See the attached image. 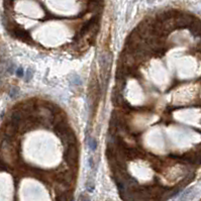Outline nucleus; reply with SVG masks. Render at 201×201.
I'll list each match as a JSON object with an SVG mask.
<instances>
[{"mask_svg": "<svg viewBox=\"0 0 201 201\" xmlns=\"http://www.w3.org/2000/svg\"><path fill=\"white\" fill-rule=\"evenodd\" d=\"M80 199H81V201H90L89 196L86 194H82L81 196H80Z\"/></svg>", "mask_w": 201, "mask_h": 201, "instance_id": "nucleus-7", "label": "nucleus"}, {"mask_svg": "<svg viewBox=\"0 0 201 201\" xmlns=\"http://www.w3.org/2000/svg\"><path fill=\"white\" fill-rule=\"evenodd\" d=\"M191 193H192V188H190V189H188L187 191H185V192L182 194V196L180 197L179 201H187V200H189V199L191 198V197H190Z\"/></svg>", "mask_w": 201, "mask_h": 201, "instance_id": "nucleus-2", "label": "nucleus"}, {"mask_svg": "<svg viewBox=\"0 0 201 201\" xmlns=\"http://www.w3.org/2000/svg\"><path fill=\"white\" fill-rule=\"evenodd\" d=\"M97 145H98V143H97V141L94 139V137H88V147H89L90 151H92V152L96 151Z\"/></svg>", "mask_w": 201, "mask_h": 201, "instance_id": "nucleus-1", "label": "nucleus"}, {"mask_svg": "<svg viewBox=\"0 0 201 201\" xmlns=\"http://www.w3.org/2000/svg\"><path fill=\"white\" fill-rule=\"evenodd\" d=\"M94 188H95V185L92 180H88L87 183H86V189H87L88 192H93Z\"/></svg>", "mask_w": 201, "mask_h": 201, "instance_id": "nucleus-3", "label": "nucleus"}, {"mask_svg": "<svg viewBox=\"0 0 201 201\" xmlns=\"http://www.w3.org/2000/svg\"><path fill=\"white\" fill-rule=\"evenodd\" d=\"M34 77V72H32L31 69H27V70L25 71V78H26V81H29L31 78Z\"/></svg>", "mask_w": 201, "mask_h": 201, "instance_id": "nucleus-4", "label": "nucleus"}, {"mask_svg": "<svg viewBox=\"0 0 201 201\" xmlns=\"http://www.w3.org/2000/svg\"><path fill=\"white\" fill-rule=\"evenodd\" d=\"M15 73H16L17 77H19V78L23 77V75H24V71H23V69H22V68H18Z\"/></svg>", "mask_w": 201, "mask_h": 201, "instance_id": "nucleus-5", "label": "nucleus"}, {"mask_svg": "<svg viewBox=\"0 0 201 201\" xmlns=\"http://www.w3.org/2000/svg\"><path fill=\"white\" fill-rule=\"evenodd\" d=\"M88 165H89V167L91 168V169H94V168H95L94 160H93L92 157H90V158L88 159Z\"/></svg>", "mask_w": 201, "mask_h": 201, "instance_id": "nucleus-6", "label": "nucleus"}]
</instances>
